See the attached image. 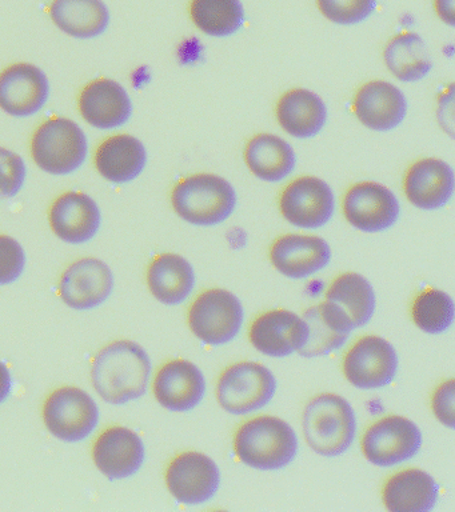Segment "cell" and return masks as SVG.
Segmentation results:
<instances>
[{
    "mask_svg": "<svg viewBox=\"0 0 455 512\" xmlns=\"http://www.w3.org/2000/svg\"><path fill=\"white\" fill-rule=\"evenodd\" d=\"M151 370L145 348L131 340H117L95 356L91 382L106 403L121 406L146 394Z\"/></svg>",
    "mask_w": 455,
    "mask_h": 512,
    "instance_id": "cell-1",
    "label": "cell"
},
{
    "mask_svg": "<svg viewBox=\"0 0 455 512\" xmlns=\"http://www.w3.org/2000/svg\"><path fill=\"white\" fill-rule=\"evenodd\" d=\"M234 450L242 463L255 470H281L297 456L298 438L285 420L261 415L241 424L235 432Z\"/></svg>",
    "mask_w": 455,
    "mask_h": 512,
    "instance_id": "cell-2",
    "label": "cell"
},
{
    "mask_svg": "<svg viewBox=\"0 0 455 512\" xmlns=\"http://www.w3.org/2000/svg\"><path fill=\"white\" fill-rule=\"evenodd\" d=\"M302 427L311 450L326 458H334L353 444L357 418L351 404L341 395L321 394L307 403Z\"/></svg>",
    "mask_w": 455,
    "mask_h": 512,
    "instance_id": "cell-3",
    "label": "cell"
},
{
    "mask_svg": "<svg viewBox=\"0 0 455 512\" xmlns=\"http://www.w3.org/2000/svg\"><path fill=\"white\" fill-rule=\"evenodd\" d=\"M171 204L179 218L194 226H217L233 215L237 206L234 187L214 174H195L177 183Z\"/></svg>",
    "mask_w": 455,
    "mask_h": 512,
    "instance_id": "cell-4",
    "label": "cell"
},
{
    "mask_svg": "<svg viewBox=\"0 0 455 512\" xmlns=\"http://www.w3.org/2000/svg\"><path fill=\"white\" fill-rule=\"evenodd\" d=\"M89 154V140L74 120L54 116L34 132L31 156L42 171L69 175L79 170Z\"/></svg>",
    "mask_w": 455,
    "mask_h": 512,
    "instance_id": "cell-5",
    "label": "cell"
},
{
    "mask_svg": "<svg viewBox=\"0 0 455 512\" xmlns=\"http://www.w3.org/2000/svg\"><path fill=\"white\" fill-rule=\"evenodd\" d=\"M47 431L62 442L77 443L89 438L99 423V407L82 388L65 386L47 396L43 404Z\"/></svg>",
    "mask_w": 455,
    "mask_h": 512,
    "instance_id": "cell-6",
    "label": "cell"
},
{
    "mask_svg": "<svg viewBox=\"0 0 455 512\" xmlns=\"http://www.w3.org/2000/svg\"><path fill=\"white\" fill-rule=\"evenodd\" d=\"M275 391L277 379L269 368L255 362H239L222 372L217 399L229 414L246 415L267 406Z\"/></svg>",
    "mask_w": 455,
    "mask_h": 512,
    "instance_id": "cell-7",
    "label": "cell"
},
{
    "mask_svg": "<svg viewBox=\"0 0 455 512\" xmlns=\"http://www.w3.org/2000/svg\"><path fill=\"white\" fill-rule=\"evenodd\" d=\"M190 330L209 346L231 342L241 331L245 311L241 300L223 288H210L195 298L190 306Z\"/></svg>",
    "mask_w": 455,
    "mask_h": 512,
    "instance_id": "cell-8",
    "label": "cell"
},
{
    "mask_svg": "<svg viewBox=\"0 0 455 512\" xmlns=\"http://www.w3.org/2000/svg\"><path fill=\"white\" fill-rule=\"evenodd\" d=\"M361 446L363 455L374 466L391 467L418 454L422 432L413 420L389 415L367 428Z\"/></svg>",
    "mask_w": 455,
    "mask_h": 512,
    "instance_id": "cell-9",
    "label": "cell"
},
{
    "mask_svg": "<svg viewBox=\"0 0 455 512\" xmlns=\"http://www.w3.org/2000/svg\"><path fill=\"white\" fill-rule=\"evenodd\" d=\"M283 218L295 227L315 230L333 218L335 196L325 180L301 176L283 188L279 198Z\"/></svg>",
    "mask_w": 455,
    "mask_h": 512,
    "instance_id": "cell-10",
    "label": "cell"
},
{
    "mask_svg": "<svg viewBox=\"0 0 455 512\" xmlns=\"http://www.w3.org/2000/svg\"><path fill=\"white\" fill-rule=\"evenodd\" d=\"M398 370V355L381 336H363L347 351L343 374L361 390H375L393 382Z\"/></svg>",
    "mask_w": 455,
    "mask_h": 512,
    "instance_id": "cell-11",
    "label": "cell"
},
{
    "mask_svg": "<svg viewBox=\"0 0 455 512\" xmlns=\"http://www.w3.org/2000/svg\"><path fill=\"white\" fill-rule=\"evenodd\" d=\"M342 208L347 222L367 234L389 230L401 214L397 196L377 182L351 186L343 196Z\"/></svg>",
    "mask_w": 455,
    "mask_h": 512,
    "instance_id": "cell-12",
    "label": "cell"
},
{
    "mask_svg": "<svg viewBox=\"0 0 455 512\" xmlns=\"http://www.w3.org/2000/svg\"><path fill=\"white\" fill-rule=\"evenodd\" d=\"M166 484L177 502L197 506L217 494L221 471L210 456L187 451L171 460L166 470Z\"/></svg>",
    "mask_w": 455,
    "mask_h": 512,
    "instance_id": "cell-13",
    "label": "cell"
},
{
    "mask_svg": "<svg viewBox=\"0 0 455 512\" xmlns=\"http://www.w3.org/2000/svg\"><path fill=\"white\" fill-rule=\"evenodd\" d=\"M49 96V79L35 64L15 63L0 72V108L14 118L37 114Z\"/></svg>",
    "mask_w": 455,
    "mask_h": 512,
    "instance_id": "cell-14",
    "label": "cell"
},
{
    "mask_svg": "<svg viewBox=\"0 0 455 512\" xmlns=\"http://www.w3.org/2000/svg\"><path fill=\"white\" fill-rule=\"evenodd\" d=\"M114 290V275L105 262L83 258L70 264L59 280V295L73 310H93Z\"/></svg>",
    "mask_w": 455,
    "mask_h": 512,
    "instance_id": "cell-15",
    "label": "cell"
},
{
    "mask_svg": "<svg viewBox=\"0 0 455 512\" xmlns=\"http://www.w3.org/2000/svg\"><path fill=\"white\" fill-rule=\"evenodd\" d=\"M146 450L141 436L122 426L103 431L95 440V466L109 480H121L137 474L145 462Z\"/></svg>",
    "mask_w": 455,
    "mask_h": 512,
    "instance_id": "cell-16",
    "label": "cell"
},
{
    "mask_svg": "<svg viewBox=\"0 0 455 512\" xmlns=\"http://www.w3.org/2000/svg\"><path fill=\"white\" fill-rule=\"evenodd\" d=\"M307 324L287 310H271L251 323L249 338L255 350L271 358H285L301 351L307 342Z\"/></svg>",
    "mask_w": 455,
    "mask_h": 512,
    "instance_id": "cell-17",
    "label": "cell"
},
{
    "mask_svg": "<svg viewBox=\"0 0 455 512\" xmlns=\"http://www.w3.org/2000/svg\"><path fill=\"white\" fill-rule=\"evenodd\" d=\"M153 392L157 402L166 410L190 411L205 398V376L190 360H170L155 375Z\"/></svg>",
    "mask_w": 455,
    "mask_h": 512,
    "instance_id": "cell-18",
    "label": "cell"
},
{
    "mask_svg": "<svg viewBox=\"0 0 455 512\" xmlns=\"http://www.w3.org/2000/svg\"><path fill=\"white\" fill-rule=\"evenodd\" d=\"M78 107L82 118L102 131L125 126L133 115L129 92L113 79L101 78L87 84L79 95Z\"/></svg>",
    "mask_w": 455,
    "mask_h": 512,
    "instance_id": "cell-19",
    "label": "cell"
},
{
    "mask_svg": "<svg viewBox=\"0 0 455 512\" xmlns=\"http://www.w3.org/2000/svg\"><path fill=\"white\" fill-rule=\"evenodd\" d=\"M275 270L290 279H306L329 266L331 250L325 239L315 235L287 234L270 248Z\"/></svg>",
    "mask_w": 455,
    "mask_h": 512,
    "instance_id": "cell-20",
    "label": "cell"
},
{
    "mask_svg": "<svg viewBox=\"0 0 455 512\" xmlns=\"http://www.w3.org/2000/svg\"><path fill=\"white\" fill-rule=\"evenodd\" d=\"M49 222L51 230L63 242L83 244L98 234L102 215L91 196L69 191L58 196L51 204Z\"/></svg>",
    "mask_w": 455,
    "mask_h": 512,
    "instance_id": "cell-21",
    "label": "cell"
},
{
    "mask_svg": "<svg viewBox=\"0 0 455 512\" xmlns=\"http://www.w3.org/2000/svg\"><path fill=\"white\" fill-rule=\"evenodd\" d=\"M455 176L445 160L426 158L411 164L403 180L407 200L421 210L445 207L453 198Z\"/></svg>",
    "mask_w": 455,
    "mask_h": 512,
    "instance_id": "cell-22",
    "label": "cell"
},
{
    "mask_svg": "<svg viewBox=\"0 0 455 512\" xmlns=\"http://www.w3.org/2000/svg\"><path fill=\"white\" fill-rule=\"evenodd\" d=\"M353 110L363 126L373 131L386 132L394 130L405 120L407 100L394 84L373 80L359 88Z\"/></svg>",
    "mask_w": 455,
    "mask_h": 512,
    "instance_id": "cell-23",
    "label": "cell"
},
{
    "mask_svg": "<svg viewBox=\"0 0 455 512\" xmlns=\"http://www.w3.org/2000/svg\"><path fill=\"white\" fill-rule=\"evenodd\" d=\"M307 324V342L299 355L315 358L341 348L354 330L346 312L333 302L319 303L310 307L302 316Z\"/></svg>",
    "mask_w": 455,
    "mask_h": 512,
    "instance_id": "cell-24",
    "label": "cell"
},
{
    "mask_svg": "<svg viewBox=\"0 0 455 512\" xmlns=\"http://www.w3.org/2000/svg\"><path fill=\"white\" fill-rule=\"evenodd\" d=\"M146 163V147L141 140L129 134L103 140L94 155L99 175L114 184L133 182L145 170Z\"/></svg>",
    "mask_w": 455,
    "mask_h": 512,
    "instance_id": "cell-25",
    "label": "cell"
},
{
    "mask_svg": "<svg viewBox=\"0 0 455 512\" xmlns=\"http://www.w3.org/2000/svg\"><path fill=\"white\" fill-rule=\"evenodd\" d=\"M278 123L295 139H310L323 130L327 107L321 96L306 88L287 91L275 108Z\"/></svg>",
    "mask_w": 455,
    "mask_h": 512,
    "instance_id": "cell-26",
    "label": "cell"
},
{
    "mask_svg": "<svg viewBox=\"0 0 455 512\" xmlns=\"http://www.w3.org/2000/svg\"><path fill=\"white\" fill-rule=\"evenodd\" d=\"M382 499L391 512H429L438 500V484L427 472L407 468L387 479Z\"/></svg>",
    "mask_w": 455,
    "mask_h": 512,
    "instance_id": "cell-27",
    "label": "cell"
},
{
    "mask_svg": "<svg viewBox=\"0 0 455 512\" xmlns=\"http://www.w3.org/2000/svg\"><path fill=\"white\" fill-rule=\"evenodd\" d=\"M147 286L154 298L177 306L189 298L195 286V272L189 260L178 254H162L150 263Z\"/></svg>",
    "mask_w": 455,
    "mask_h": 512,
    "instance_id": "cell-28",
    "label": "cell"
},
{
    "mask_svg": "<svg viewBox=\"0 0 455 512\" xmlns=\"http://www.w3.org/2000/svg\"><path fill=\"white\" fill-rule=\"evenodd\" d=\"M249 170L263 182L278 183L286 179L297 166L293 147L273 134H259L249 140L245 150Z\"/></svg>",
    "mask_w": 455,
    "mask_h": 512,
    "instance_id": "cell-29",
    "label": "cell"
},
{
    "mask_svg": "<svg viewBox=\"0 0 455 512\" xmlns=\"http://www.w3.org/2000/svg\"><path fill=\"white\" fill-rule=\"evenodd\" d=\"M50 16L55 26L77 39H93L109 28L110 12L102 0H54Z\"/></svg>",
    "mask_w": 455,
    "mask_h": 512,
    "instance_id": "cell-30",
    "label": "cell"
},
{
    "mask_svg": "<svg viewBox=\"0 0 455 512\" xmlns=\"http://www.w3.org/2000/svg\"><path fill=\"white\" fill-rule=\"evenodd\" d=\"M383 59L391 74L405 83L419 82L433 68L429 48L415 32H402L391 38L383 51Z\"/></svg>",
    "mask_w": 455,
    "mask_h": 512,
    "instance_id": "cell-31",
    "label": "cell"
},
{
    "mask_svg": "<svg viewBox=\"0 0 455 512\" xmlns=\"http://www.w3.org/2000/svg\"><path fill=\"white\" fill-rule=\"evenodd\" d=\"M326 300L337 304L349 316L354 328L366 326L375 311V292L369 280L357 272H346L331 283Z\"/></svg>",
    "mask_w": 455,
    "mask_h": 512,
    "instance_id": "cell-32",
    "label": "cell"
},
{
    "mask_svg": "<svg viewBox=\"0 0 455 512\" xmlns=\"http://www.w3.org/2000/svg\"><path fill=\"white\" fill-rule=\"evenodd\" d=\"M190 16L206 35L225 38L241 30L245 8L241 0H191Z\"/></svg>",
    "mask_w": 455,
    "mask_h": 512,
    "instance_id": "cell-33",
    "label": "cell"
},
{
    "mask_svg": "<svg viewBox=\"0 0 455 512\" xmlns=\"http://www.w3.org/2000/svg\"><path fill=\"white\" fill-rule=\"evenodd\" d=\"M455 306L449 294L437 288L421 292L415 298L411 315L415 326L426 334L437 335L453 324Z\"/></svg>",
    "mask_w": 455,
    "mask_h": 512,
    "instance_id": "cell-34",
    "label": "cell"
},
{
    "mask_svg": "<svg viewBox=\"0 0 455 512\" xmlns=\"http://www.w3.org/2000/svg\"><path fill=\"white\" fill-rule=\"evenodd\" d=\"M319 11L335 24L351 26L369 18L377 0H317Z\"/></svg>",
    "mask_w": 455,
    "mask_h": 512,
    "instance_id": "cell-35",
    "label": "cell"
},
{
    "mask_svg": "<svg viewBox=\"0 0 455 512\" xmlns=\"http://www.w3.org/2000/svg\"><path fill=\"white\" fill-rule=\"evenodd\" d=\"M26 174L22 156L0 147V200L17 196L25 184Z\"/></svg>",
    "mask_w": 455,
    "mask_h": 512,
    "instance_id": "cell-36",
    "label": "cell"
},
{
    "mask_svg": "<svg viewBox=\"0 0 455 512\" xmlns=\"http://www.w3.org/2000/svg\"><path fill=\"white\" fill-rule=\"evenodd\" d=\"M26 267L22 244L9 235H0V286L17 282Z\"/></svg>",
    "mask_w": 455,
    "mask_h": 512,
    "instance_id": "cell-37",
    "label": "cell"
},
{
    "mask_svg": "<svg viewBox=\"0 0 455 512\" xmlns=\"http://www.w3.org/2000/svg\"><path fill=\"white\" fill-rule=\"evenodd\" d=\"M433 412L443 426L455 427L454 379L439 384L433 395Z\"/></svg>",
    "mask_w": 455,
    "mask_h": 512,
    "instance_id": "cell-38",
    "label": "cell"
},
{
    "mask_svg": "<svg viewBox=\"0 0 455 512\" xmlns=\"http://www.w3.org/2000/svg\"><path fill=\"white\" fill-rule=\"evenodd\" d=\"M435 10L443 22L454 26L455 24V0H435Z\"/></svg>",
    "mask_w": 455,
    "mask_h": 512,
    "instance_id": "cell-39",
    "label": "cell"
},
{
    "mask_svg": "<svg viewBox=\"0 0 455 512\" xmlns=\"http://www.w3.org/2000/svg\"><path fill=\"white\" fill-rule=\"evenodd\" d=\"M13 390V378L6 364L0 360V404L5 403Z\"/></svg>",
    "mask_w": 455,
    "mask_h": 512,
    "instance_id": "cell-40",
    "label": "cell"
}]
</instances>
